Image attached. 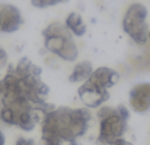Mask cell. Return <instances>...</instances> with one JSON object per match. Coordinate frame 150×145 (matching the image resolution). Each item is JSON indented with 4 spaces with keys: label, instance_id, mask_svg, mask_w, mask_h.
<instances>
[{
    "label": "cell",
    "instance_id": "cell-8",
    "mask_svg": "<svg viewBox=\"0 0 150 145\" xmlns=\"http://www.w3.org/2000/svg\"><path fill=\"white\" fill-rule=\"evenodd\" d=\"M130 108L137 114H145L150 109V82L137 83L129 92Z\"/></svg>",
    "mask_w": 150,
    "mask_h": 145
},
{
    "label": "cell",
    "instance_id": "cell-13",
    "mask_svg": "<svg viewBox=\"0 0 150 145\" xmlns=\"http://www.w3.org/2000/svg\"><path fill=\"white\" fill-rule=\"evenodd\" d=\"M15 145H37L33 139H26V137H18Z\"/></svg>",
    "mask_w": 150,
    "mask_h": 145
},
{
    "label": "cell",
    "instance_id": "cell-2",
    "mask_svg": "<svg viewBox=\"0 0 150 145\" xmlns=\"http://www.w3.org/2000/svg\"><path fill=\"white\" fill-rule=\"evenodd\" d=\"M90 122L91 112L87 108H53L41 123L40 145H62L63 141L75 143L87 132Z\"/></svg>",
    "mask_w": 150,
    "mask_h": 145
},
{
    "label": "cell",
    "instance_id": "cell-18",
    "mask_svg": "<svg viewBox=\"0 0 150 145\" xmlns=\"http://www.w3.org/2000/svg\"><path fill=\"white\" fill-rule=\"evenodd\" d=\"M149 38H150V32H149Z\"/></svg>",
    "mask_w": 150,
    "mask_h": 145
},
{
    "label": "cell",
    "instance_id": "cell-16",
    "mask_svg": "<svg viewBox=\"0 0 150 145\" xmlns=\"http://www.w3.org/2000/svg\"><path fill=\"white\" fill-rule=\"evenodd\" d=\"M5 144V136H4V133L0 131V145H4Z\"/></svg>",
    "mask_w": 150,
    "mask_h": 145
},
{
    "label": "cell",
    "instance_id": "cell-3",
    "mask_svg": "<svg viewBox=\"0 0 150 145\" xmlns=\"http://www.w3.org/2000/svg\"><path fill=\"white\" fill-rule=\"evenodd\" d=\"M128 117L129 111L122 104L116 108L101 107L98 111V119L100 124L98 143L108 145L119 139H122L128 129Z\"/></svg>",
    "mask_w": 150,
    "mask_h": 145
},
{
    "label": "cell",
    "instance_id": "cell-5",
    "mask_svg": "<svg viewBox=\"0 0 150 145\" xmlns=\"http://www.w3.org/2000/svg\"><path fill=\"white\" fill-rule=\"evenodd\" d=\"M146 7L140 3H134L128 8L122 18V29L137 45H145L149 40L150 29L146 23Z\"/></svg>",
    "mask_w": 150,
    "mask_h": 145
},
{
    "label": "cell",
    "instance_id": "cell-15",
    "mask_svg": "<svg viewBox=\"0 0 150 145\" xmlns=\"http://www.w3.org/2000/svg\"><path fill=\"white\" fill-rule=\"evenodd\" d=\"M108 145H133V144L130 143V141L124 140V139H119V140L113 141V143H111V144H108Z\"/></svg>",
    "mask_w": 150,
    "mask_h": 145
},
{
    "label": "cell",
    "instance_id": "cell-17",
    "mask_svg": "<svg viewBox=\"0 0 150 145\" xmlns=\"http://www.w3.org/2000/svg\"><path fill=\"white\" fill-rule=\"evenodd\" d=\"M70 145H83V144H80V143H76V141H75V143H70Z\"/></svg>",
    "mask_w": 150,
    "mask_h": 145
},
{
    "label": "cell",
    "instance_id": "cell-9",
    "mask_svg": "<svg viewBox=\"0 0 150 145\" xmlns=\"http://www.w3.org/2000/svg\"><path fill=\"white\" fill-rule=\"evenodd\" d=\"M120 79V74L116 70L111 68H99L96 70H93L92 75L88 78L87 80H90L91 83L99 86L101 88H105V90H109L112 86H115Z\"/></svg>",
    "mask_w": 150,
    "mask_h": 145
},
{
    "label": "cell",
    "instance_id": "cell-7",
    "mask_svg": "<svg viewBox=\"0 0 150 145\" xmlns=\"http://www.w3.org/2000/svg\"><path fill=\"white\" fill-rule=\"evenodd\" d=\"M21 11L12 4H0V33H15L23 26Z\"/></svg>",
    "mask_w": 150,
    "mask_h": 145
},
{
    "label": "cell",
    "instance_id": "cell-12",
    "mask_svg": "<svg viewBox=\"0 0 150 145\" xmlns=\"http://www.w3.org/2000/svg\"><path fill=\"white\" fill-rule=\"evenodd\" d=\"M30 3L36 8H47L57 4H65L69 3V0H30Z\"/></svg>",
    "mask_w": 150,
    "mask_h": 145
},
{
    "label": "cell",
    "instance_id": "cell-4",
    "mask_svg": "<svg viewBox=\"0 0 150 145\" xmlns=\"http://www.w3.org/2000/svg\"><path fill=\"white\" fill-rule=\"evenodd\" d=\"M42 36L47 52L69 62H73L78 58L79 50L73 38V33L69 31L65 24H50L42 31Z\"/></svg>",
    "mask_w": 150,
    "mask_h": 145
},
{
    "label": "cell",
    "instance_id": "cell-14",
    "mask_svg": "<svg viewBox=\"0 0 150 145\" xmlns=\"http://www.w3.org/2000/svg\"><path fill=\"white\" fill-rule=\"evenodd\" d=\"M5 62H7V52L3 48H0V68L4 66Z\"/></svg>",
    "mask_w": 150,
    "mask_h": 145
},
{
    "label": "cell",
    "instance_id": "cell-1",
    "mask_svg": "<svg viewBox=\"0 0 150 145\" xmlns=\"http://www.w3.org/2000/svg\"><path fill=\"white\" fill-rule=\"evenodd\" d=\"M41 74V69L26 57L8 69L0 80V120L4 124L29 132L54 108L46 103L49 87Z\"/></svg>",
    "mask_w": 150,
    "mask_h": 145
},
{
    "label": "cell",
    "instance_id": "cell-11",
    "mask_svg": "<svg viewBox=\"0 0 150 145\" xmlns=\"http://www.w3.org/2000/svg\"><path fill=\"white\" fill-rule=\"evenodd\" d=\"M65 25L67 26V29L76 37H82L87 32V25L84 24L82 16L76 12H71L67 15L65 20Z\"/></svg>",
    "mask_w": 150,
    "mask_h": 145
},
{
    "label": "cell",
    "instance_id": "cell-10",
    "mask_svg": "<svg viewBox=\"0 0 150 145\" xmlns=\"http://www.w3.org/2000/svg\"><path fill=\"white\" fill-rule=\"evenodd\" d=\"M92 72H93L92 63L90 61H82V62L76 63L74 66L73 71H71L70 77H69V80L71 83H79V82L84 83L92 75Z\"/></svg>",
    "mask_w": 150,
    "mask_h": 145
},
{
    "label": "cell",
    "instance_id": "cell-6",
    "mask_svg": "<svg viewBox=\"0 0 150 145\" xmlns=\"http://www.w3.org/2000/svg\"><path fill=\"white\" fill-rule=\"evenodd\" d=\"M78 95H79L80 100L83 102V104L86 107H88V108H98V107L103 106L109 99V91L93 85L90 80H86L78 88Z\"/></svg>",
    "mask_w": 150,
    "mask_h": 145
}]
</instances>
